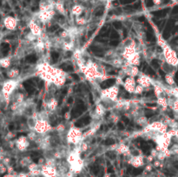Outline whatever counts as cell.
<instances>
[{
	"label": "cell",
	"instance_id": "9c48e42d",
	"mask_svg": "<svg viewBox=\"0 0 178 177\" xmlns=\"http://www.w3.org/2000/svg\"><path fill=\"white\" fill-rule=\"evenodd\" d=\"M28 27L30 29V31L33 35H35L36 37H41L42 34H43V30H42V26L40 23H38L37 21H35L34 19L31 18L29 23H28Z\"/></svg>",
	"mask_w": 178,
	"mask_h": 177
},
{
	"label": "cell",
	"instance_id": "3957f363",
	"mask_svg": "<svg viewBox=\"0 0 178 177\" xmlns=\"http://www.w3.org/2000/svg\"><path fill=\"white\" fill-rule=\"evenodd\" d=\"M163 50V56L164 58V61L167 62L169 64H170L175 67L178 66V57L176 52L175 51L170 45L165 46Z\"/></svg>",
	"mask_w": 178,
	"mask_h": 177
},
{
	"label": "cell",
	"instance_id": "4316f807",
	"mask_svg": "<svg viewBox=\"0 0 178 177\" xmlns=\"http://www.w3.org/2000/svg\"><path fill=\"white\" fill-rule=\"evenodd\" d=\"M103 1H104L106 3H111L113 1H115V0H103Z\"/></svg>",
	"mask_w": 178,
	"mask_h": 177
},
{
	"label": "cell",
	"instance_id": "52a82bcc",
	"mask_svg": "<svg viewBox=\"0 0 178 177\" xmlns=\"http://www.w3.org/2000/svg\"><path fill=\"white\" fill-rule=\"evenodd\" d=\"M41 174L43 177H59L57 167L43 164L41 166Z\"/></svg>",
	"mask_w": 178,
	"mask_h": 177
},
{
	"label": "cell",
	"instance_id": "484cf974",
	"mask_svg": "<svg viewBox=\"0 0 178 177\" xmlns=\"http://www.w3.org/2000/svg\"><path fill=\"white\" fill-rule=\"evenodd\" d=\"M6 137H7L8 139H10V140H11V139H12L13 137H14V134H13L12 132H11V131H10V132H8L7 135H6Z\"/></svg>",
	"mask_w": 178,
	"mask_h": 177
},
{
	"label": "cell",
	"instance_id": "277c9868",
	"mask_svg": "<svg viewBox=\"0 0 178 177\" xmlns=\"http://www.w3.org/2000/svg\"><path fill=\"white\" fill-rule=\"evenodd\" d=\"M119 93V87L118 85H113L107 88H104L100 93L101 99H109V100L116 102L118 100L117 96Z\"/></svg>",
	"mask_w": 178,
	"mask_h": 177
},
{
	"label": "cell",
	"instance_id": "2e32d148",
	"mask_svg": "<svg viewBox=\"0 0 178 177\" xmlns=\"http://www.w3.org/2000/svg\"><path fill=\"white\" fill-rule=\"evenodd\" d=\"M12 58L6 57V58H3L0 59V67L4 68V69H9L12 66Z\"/></svg>",
	"mask_w": 178,
	"mask_h": 177
},
{
	"label": "cell",
	"instance_id": "5b68a950",
	"mask_svg": "<svg viewBox=\"0 0 178 177\" xmlns=\"http://www.w3.org/2000/svg\"><path fill=\"white\" fill-rule=\"evenodd\" d=\"M52 129H53L52 125H51V123H50L49 120L38 119V118L34 130L39 135H46L47 133H49L52 130Z\"/></svg>",
	"mask_w": 178,
	"mask_h": 177
},
{
	"label": "cell",
	"instance_id": "d4e9b609",
	"mask_svg": "<svg viewBox=\"0 0 178 177\" xmlns=\"http://www.w3.org/2000/svg\"><path fill=\"white\" fill-rule=\"evenodd\" d=\"M152 2H153V4H155V5H160V4H162L163 0H152Z\"/></svg>",
	"mask_w": 178,
	"mask_h": 177
},
{
	"label": "cell",
	"instance_id": "9a60e30c",
	"mask_svg": "<svg viewBox=\"0 0 178 177\" xmlns=\"http://www.w3.org/2000/svg\"><path fill=\"white\" fill-rule=\"evenodd\" d=\"M105 111H106V109L104 108V106L101 103H97V106H96V109H95V114L96 116L99 118V117H102V116L104 115Z\"/></svg>",
	"mask_w": 178,
	"mask_h": 177
},
{
	"label": "cell",
	"instance_id": "ba28073f",
	"mask_svg": "<svg viewBox=\"0 0 178 177\" xmlns=\"http://www.w3.org/2000/svg\"><path fill=\"white\" fill-rule=\"evenodd\" d=\"M30 140L28 139L27 136H19L18 138L15 141V147L20 152H24L30 147Z\"/></svg>",
	"mask_w": 178,
	"mask_h": 177
},
{
	"label": "cell",
	"instance_id": "ac0fdd59",
	"mask_svg": "<svg viewBox=\"0 0 178 177\" xmlns=\"http://www.w3.org/2000/svg\"><path fill=\"white\" fill-rule=\"evenodd\" d=\"M75 22H76V24L78 25V26H80V27H83V26H84L86 23H88V21H87V18H86L85 17H78V18H76V20H75Z\"/></svg>",
	"mask_w": 178,
	"mask_h": 177
},
{
	"label": "cell",
	"instance_id": "7402d4cb",
	"mask_svg": "<svg viewBox=\"0 0 178 177\" xmlns=\"http://www.w3.org/2000/svg\"><path fill=\"white\" fill-rule=\"evenodd\" d=\"M7 172V167L4 165L2 162H0V174H5Z\"/></svg>",
	"mask_w": 178,
	"mask_h": 177
},
{
	"label": "cell",
	"instance_id": "7a4b0ae2",
	"mask_svg": "<svg viewBox=\"0 0 178 177\" xmlns=\"http://www.w3.org/2000/svg\"><path fill=\"white\" fill-rule=\"evenodd\" d=\"M66 141L70 145L77 146L78 144H80L84 141L83 140V132L78 128H70V129L67 131Z\"/></svg>",
	"mask_w": 178,
	"mask_h": 177
},
{
	"label": "cell",
	"instance_id": "7c38bea8",
	"mask_svg": "<svg viewBox=\"0 0 178 177\" xmlns=\"http://www.w3.org/2000/svg\"><path fill=\"white\" fill-rule=\"evenodd\" d=\"M129 163L135 168H140L144 165V157L142 154L131 155L129 158Z\"/></svg>",
	"mask_w": 178,
	"mask_h": 177
},
{
	"label": "cell",
	"instance_id": "8fae6325",
	"mask_svg": "<svg viewBox=\"0 0 178 177\" xmlns=\"http://www.w3.org/2000/svg\"><path fill=\"white\" fill-rule=\"evenodd\" d=\"M136 80H135V77H128L124 82V90H126L127 92L130 93V94H134L135 92V86H136Z\"/></svg>",
	"mask_w": 178,
	"mask_h": 177
},
{
	"label": "cell",
	"instance_id": "4fadbf2b",
	"mask_svg": "<svg viewBox=\"0 0 178 177\" xmlns=\"http://www.w3.org/2000/svg\"><path fill=\"white\" fill-rule=\"evenodd\" d=\"M84 6L82 4H74L73 6L70 9V12H71V14L73 16H75L76 18L78 17H80L83 14V12L84 11Z\"/></svg>",
	"mask_w": 178,
	"mask_h": 177
},
{
	"label": "cell",
	"instance_id": "6da1fadb",
	"mask_svg": "<svg viewBox=\"0 0 178 177\" xmlns=\"http://www.w3.org/2000/svg\"><path fill=\"white\" fill-rule=\"evenodd\" d=\"M19 82L17 79H9L7 81H4L2 84V89L1 92L3 93L5 100L9 104V102L11 100L12 94L14 93L15 89L18 88Z\"/></svg>",
	"mask_w": 178,
	"mask_h": 177
},
{
	"label": "cell",
	"instance_id": "5bb4252c",
	"mask_svg": "<svg viewBox=\"0 0 178 177\" xmlns=\"http://www.w3.org/2000/svg\"><path fill=\"white\" fill-rule=\"evenodd\" d=\"M55 11L63 16H65L66 14V9L64 7V4L61 1H56V3H55Z\"/></svg>",
	"mask_w": 178,
	"mask_h": 177
},
{
	"label": "cell",
	"instance_id": "ffe728a7",
	"mask_svg": "<svg viewBox=\"0 0 178 177\" xmlns=\"http://www.w3.org/2000/svg\"><path fill=\"white\" fill-rule=\"evenodd\" d=\"M31 162H32V160H31L30 157H23L20 160L19 163L22 167H28V166L31 164Z\"/></svg>",
	"mask_w": 178,
	"mask_h": 177
},
{
	"label": "cell",
	"instance_id": "83f0119b",
	"mask_svg": "<svg viewBox=\"0 0 178 177\" xmlns=\"http://www.w3.org/2000/svg\"><path fill=\"white\" fill-rule=\"evenodd\" d=\"M170 1H172V2H176L177 0H170Z\"/></svg>",
	"mask_w": 178,
	"mask_h": 177
},
{
	"label": "cell",
	"instance_id": "8992f818",
	"mask_svg": "<svg viewBox=\"0 0 178 177\" xmlns=\"http://www.w3.org/2000/svg\"><path fill=\"white\" fill-rule=\"evenodd\" d=\"M135 80H136V83L137 84L143 86L144 88H150L151 86L154 85L153 79L149 75H147V74L140 73L139 76L137 77V78Z\"/></svg>",
	"mask_w": 178,
	"mask_h": 177
},
{
	"label": "cell",
	"instance_id": "603a6c76",
	"mask_svg": "<svg viewBox=\"0 0 178 177\" xmlns=\"http://www.w3.org/2000/svg\"><path fill=\"white\" fill-rule=\"evenodd\" d=\"M18 177H31V174L28 173H25V172H20V173L18 174Z\"/></svg>",
	"mask_w": 178,
	"mask_h": 177
},
{
	"label": "cell",
	"instance_id": "e0dca14e",
	"mask_svg": "<svg viewBox=\"0 0 178 177\" xmlns=\"http://www.w3.org/2000/svg\"><path fill=\"white\" fill-rule=\"evenodd\" d=\"M20 71L18 68H12L7 71V77L10 79H17L19 77Z\"/></svg>",
	"mask_w": 178,
	"mask_h": 177
},
{
	"label": "cell",
	"instance_id": "cb8c5ba5",
	"mask_svg": "<svg viewBox=\"0 0 178 177\" xmlns=\"http://www.w3.org/2000/svg\"><path fill=\"white\" fill-rule=\"evenodd\" d=\"M3 177H18V174L16 173H13V174H4Z\"/></svg>",
	"mask_w": 178,
	"mask_h": 177
},
{
	"label": "cell",
	"instance_id": "44dd1931",
	"mask_svg": "<svg viewBox=\"0 0 178 177\" xmlns=\"http://www.w3.org/2000/svg\"><path fill=\"white\" fill-rule=\"evenodd\" d=\"M144 89H145V88H143V86L137 84L135 86V92H134V94H135V95H142L143 93V91H144Z\"/></svg>",
	"mask_w": 178,
	"mask_h": 177
},
{
	"label": "cell",
	"instance_id": "d6986e66",
	"mask_svg": "<svg viewBox=\"0 0 178 177\" xmlns=\"http://www.w3.org/2000/svg\"><path fill=\"white\" fill-rule=\"evenodd\" d=\"M165 82H166V83L169 85L170 87L175 85L174 75H172V74H166V75H165Z\"/></svg>",
	"mask_w": 178,
	"mask_h": 177
},
{
	"label": "cell",
	"instance_id": "30bf717a",
	"mask_svg": "<svg viewBox=\"0 0 178 177\" xmlns=\"http://www.w3.org/2000/svg\"><path fill=\"white\" fill-rule=\"evenodd\" d=\"M3 23H4V26L5 27L6 30L8 31H15L17 27H18V19L12 17V16H7L4 18V21H3Z\"/></svg>",
	"mask_w": 178,
	"mask_h": 177
}]
</instances>
